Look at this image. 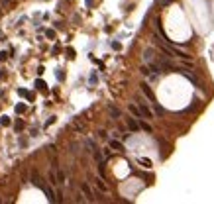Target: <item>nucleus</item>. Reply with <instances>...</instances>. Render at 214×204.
<instances>
[]
</instances>
